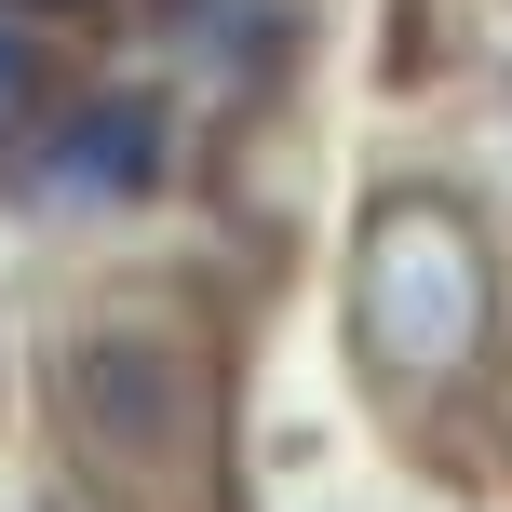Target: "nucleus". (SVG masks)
Here are the masks:
<instances>
[{
    "label": "nucleus",
    "mask_w": 512,
    "mask_h": 512,
    "mask_svg": "<svg viewBox=\"0 0 512 512\" xmlns=\"http://www.w3.org/2000/svg\"><path fill=\"white\" fill-rule=\"evenodd\" d=\"M68 27H54V14H27V0H0V149H14V135H27V108H41L54 95V68H68Z\"/></svg>",
    "instance_id": "nucleus-5"
},
{
    "label": "nucleus",
    "mask_w": 512,
    "mask_h": 512,
    "mask_svg": "<svg viewBox=\"0 0 512 512\" xmlns=\"http://www.w3.org/2000/svg\"><path fill=\"white\" fill-rule=\"evenodd\" d=\"M0 391H14V283H0Z\"/></svg>",
    "instance_id": "nucleus-7"
},
{
    "label": "nucleus",
    "mask_w": 512,
    "mask_h": 512,
    "mask_svg": "<svg viewBox=\"0 0 512 512\" xmlns=\"http://www.w3.org/2000/svg\"><path fill=\"white\" fill-rule=\"evenodd\" d=\"M122 27H135V54L149 68H176L189 95H270L283 68H297V41H310V0H122Z\"/></svg>",
    "instance_id": "nucleus-4"
},
{
    "label": "nucleus",
    "mask_w": 512,
    "mask_h": 512,
    "mask_svg": "<svg viewBox=\"0 0 512 512\" xmlns=\"http://www.w3.org/2000/svg\"><path fill=\"white\" fill-rule=\"evenodd\" d=\"M27 418L54 445V512H230L243 364L176 270H95L27 337Z\"/></svg>",
    "instance_id": "nucleus-1"
},
{
    "label": "nucleus",
    "mask_w": 512,
    "mask_h": 512,
    "mask_svg": "<svg viewBox=\"0 0 512 512\" xmlns=\"http://www.w3.org/2000/svg\"><path fill=\"white\" fill-rule=\"evenodd\" d=\"M203 162V95L149 54H68L54 95L27 108V135L0 149V216L41 243L122 230V216H162L176 176Z\"/></svg>",
    "instance_id": "nucleus-3"
},
{
    "label": "nucleus",
    "mask_w": 512,
    "mask_h": 512,
    "mask_svg": "<svg viewBox=\"0 0 512 512\" xmlns=\"http://www.w3.org/2000/svg\"><path fill=\"white\" fill-rule=\"evenodd\" d=\"M27 14H54V27H81V14H122V0H27Z\"/></svg>",
    "instance_id": "nucleus-6"
},
{
    "label": "nucleus",
    "mask_w": 512,
    "mask_h": 512,
    "mask_svg": "<svg viewBox=\"0 0 512 512\" xmlns=\"http://www.w3.org/2000/svg\"><path fill=\"white\" fill-rule=\"evenodd\" d=\"M337 337H351V378L391 418H459L512 351L499 216L432 189V176L364 189L351 243H337Z\"/></svg>",
    "instance_id": "nucleus-2"
}]
</instances>
